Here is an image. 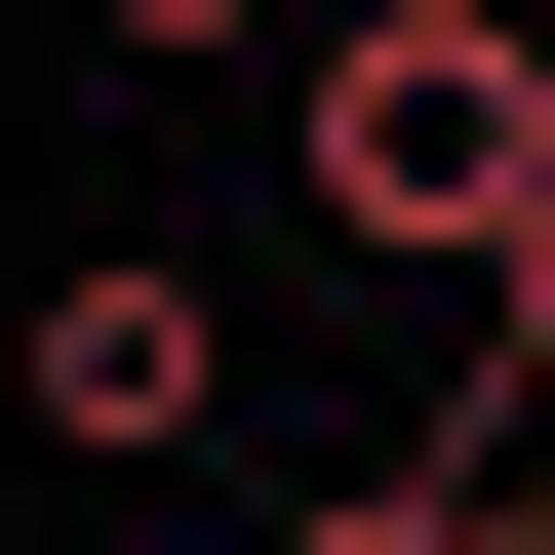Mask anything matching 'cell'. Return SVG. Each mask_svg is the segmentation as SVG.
Returning a JSON list of instances; mask_svg holds the SVG:
<instances>
[{
  "label": "cell",
  "instance_id": "cell-4",
  "mask_svg": "<svg viewBox=\"0 0 555 555\" xmlns=\"http://www.w3.org/2000/svg\"><path fill=\"white\" fill-rule=\"evenodd\" d=\"M80 40H119V80H238V40H278V0H80Z\"/></svg>",
  "mask_w": 555,
  "mask_h": 555
},
{
  "label": "cell",
  "instance_id": "cell-3",
  "mask_svg": "<svg viewBox=\"0 0 555 555\" xmlns=\"http://www.w3.org/2000/svg\"><path fill=\"white\" fill-rule=\"evenodd\" d=\"M278 555H516V476H476V437H397V476H278Z\"/></svg>",
  "mask_w": 555,
  "mask_h": 555
},
{
  "label": "cell",
  "instance_id": "cell-2",
  "mask_svg": "<svg viewBox=\"0 0 555 555\" xmlns=\"http://www.w3.org/2000/svg\"><path fill=\"white\" fill-rule=\"evenodd\" d=\"M0 437H40V476H198V437H238V278H198V238H80L40 318H0Z\"/></svg>",
  "mask_w": 555,
  "mask_h": 555
},
{
  "label": "cell",
  "instance_id": "cell-1",
  "mask_svg": "<svg viewBox=\"0 0 555 555\" xmlns=\"http://www.w3.org/2000/svg\"><path fill=\"white\" fill-rule=\"evenodd\" d=\"M555 198V40L516 0H318V238L358 278H476Z\"/></svg>",
  "mask_w": 555,
  "mask_h": 555
}]
</instances>
